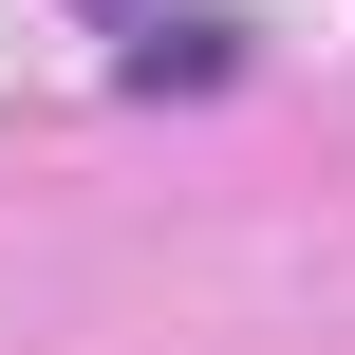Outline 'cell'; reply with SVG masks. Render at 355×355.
<instances>
[{
    "instance_id": "6da1fadb",
    "label": "cell",
    "mask_w": 355,
    "mask_h": 355,
    "mask_svg": "<svg viewBox=\"0 0 355 355\" xmlns=\"http://www.w3.org/2000/svg\"><path fill=\"white\" fill-rule=\"evenodd\" d=\"M112 75H131V94H168V75H187V94H206V75H243V56H225V19H150V37H131V56H112Z\"/></svg>"
}]
</instances>
